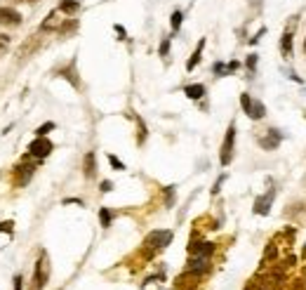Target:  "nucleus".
<instances>
[{"label":"nucleus","mask_w":306,"mask_h":290,"mask_svg":"<svg viewBox=\"0 0 306 290\" xmlns=\"http://www.w3.org/2000/svg\"><path fill=\"white\" fill-rule=\"evenodd\" d=\"M172 243V231L170 229H156L151 234H146L144 238V255L146 257H153L158 250L168 248Z\"/></svg>","instance_id":"f257e3e1"},{"label":"nucleus","mask_w":306,"mask_h":290,"mask_svg":"<svg viewBox=\"0 0 306 290\" xmlns=\"http://www.w3.org/2000/svg\"><path fill=\"white\" fill-rule=\"evenodd\" d=\"M47 278H50V259H47V252H40L38 262H36V271H33V285H31V290H43Z\"/></svg>","instance_id":"f03ea898"},{"label":"nucleus","mask_w":306,"mask_h":290,"mask_svg":"<svg viewBox=\"0 0 306 290\" xmlns=\"http://www.w3.org/2000/svg\"><path fill=\"white\" fill-rule=\"evenodd\" d=\"M233 149H236V123H229V130L222 141V151H219V163L229 165L233 161Z\"/></svg>","instance_id":"7ed1b4c3"},{"label":"nucleus","mask_w":306,"mask_h":290,"mask_svg":"<svg viewBox=\"0 0 306 290\" xmlns=\"http://www.w3.org/2000/svg\"><path fill=\"white\" fill-rule=\"evenodd\" d=\"M240 106H243V111L252 118V120H261V118L266 116V106H264L259 99H252L247 92L240 94Z\"/></svg>","instance_id":"20e7f679"},{"label":"nucleus","mask_w":306,"mask_h":290,"mask_svg":"<svg viewBox=\"0 0 306 290\" xmlns=\"http://www.w3.org/2000/svg\"><path fill=\"white\" fill-rule=\"evenodd\" d=\"M52 151H54V144L47 139V137H36V139L29 144V151H26V154H29L31 158H36V161H45Z\"/></svg>","instance_id":"39448f33"},{"label":"nucleus","mask_w":306,"mask_h":290,"mask_svg":"<svg viewBox=\"0 0 306 290\" xmlns=\"http://www.w3.org/2000/svg\"><path fill=\"white\" fill-rule=\"evenodd\" d=\"M299 24V17H290V22H287V26H285L283 36H280V55L285 57V59H292V38H294V29H297Z\"/></svg>","instance_id":"423d86ee"},{"label":"nucleus","mask_w":306,"mask_h":290,"mask_svg":"<svg viewBox=\"0 0 306 290\" xmlns=\"http://www.w3.org/2000/svg\"><path fill=\"white\" fill-rule=\"evenodd\" d=\"M33 175H36V165L22 158V163L15 165V170H12V180H15V187H26V184L33 180Z\"/></svg>","instance_id":"0eeeda50"},{"label":"nucleus","mask_w":306,"mask_h":290,"mask_svg":"<svg viewBox=\"0 0 306 290\" xmlns=\"http://www.w3.org/2000/svg\"><path fill=\"white\" fill-rule=\"evenodd\" d=\"M189 255L210 259L214 255V243H210V241H196V236H193L191 243H189Z\"/></svg>","instance_id":"6e6552de"},{"label":"nucleus","mask_w":306,"mask_h":290,"mask_svg":"<svg viewBox=\"0 0 306 290\" xmlns=\"http://www.w3.org/2000/svg\"><path fill=\"white\" fill-rule=\"evenodd\" d=\"M275 198V189H268L264 196H259L254 201V215H268L271 212V205H273Z\"/></svg>","instance_id":"1a4fd4ad"},{"label":"nucleus","mask_w":306,"mask_h":290,"mask_svg":"<svg viewBox=\"0 0 306 290\" xmlns=\"http://www.w3.org/2000/svg\"><path fill=\"white\" fill-rule=\"evenodd\" d=\"M19 24H22V15H19L15 8H0V26L15 29Z\"/></svg>","instance_id":"9d476101"},{"label":"nucleus","mask_w":306,"mask_h":290,"mask_svg":"<svg viewBox=\"0 0 306 290\" xmlns=\"http://www.w3.org/2000/svg\"><path fill=\"white\" fill-rule=\"evenodd\" d=\"M278 144H280V132H278L275 127L266 130V137H259V147H261L264 151H273V149H278Z\"/></svg>","instance_id":"9b49d317"},{"label":"nucleus","mask_w":306,"mask_h":290,"mask_svg":"<svg viewBox=\"0 0 306 290\" xmlns=\"http://www.w3.org/2000/svg\"><path fill=\"white\" fill-rule=\"evenodd\" d=\"M186 271H193V274H198V276L207 274V271H210V259L207 257H193L191 255L189 264H186Z\"/></svg>","instance_id":"f8f14e48"},{"label":"nucleus","mask_w":306,"mask_h":290,"mask_svg":"<svg viewBox=\"0 0 306 290\" xmlns=\"http://www.w3.org/2000/svg\"><path fill=\"white\" fill-rule=\"evenodd\" d=\"M83 173L87 180H94L97 177V156H94V151H87L83 158Z\"/></svg>","instance_id":"ddd939ff"},{"label":"nucleus","mask_w":306,"mask_h":290,"mask_svg":"<svg viewBox=\"0 0 306 290\" xmlns=\"http://www.w3.org/2000/svg\"><path fill=\"white\" fill-rule=\"evenodd\" d=\"M61 22H64V19H59V10H52V12L47 15L45 22L40 24V31H43V33H47V31H57V29L61 26Z\"/></svg>","instance_id":"4468645a"},{"label":"nucleus","mask_w":306,"mask_h":290,"mask_svg":"<svg viewBox=\"0 0 306 290\" xmlns=\"http://www.w3.org/2000/svg\"><path fill=\"white\" fill-rule=\"evenodd\" d=\"M61 78H66L73 87H80V80H78V71H76V62H71L69 66H64V69L59 71Z\"/></svg>","instance_id":"2eb2a0df"},{"label":"nucleus","mask_w":306,"mask_h":290,"mask_svg":"<svg viewBox=\"0 0 306 290\" xmlns=\"http://www.w3.org/2000/svg\"><path fill=\"white\" fill-rule=\"evenodd\" d=\"M203 50H205V38H200L198 40V47L193 50V55H191V59L186 62V71H193L196 66L200 64V57H203Z\"/></svg>","instance_id":"dca6fc26"},{"label":"nucleus","mask_w":306,"mask_h":290,"mask_svg":"<svg viewBox=\"0 0 306 290\" xmlns=\"http://www.w3.org/2000/svg\"><path fill=\"white\" fill-rule=\"evenodd\" d=\"M184 94H186L189 99H203V97H205V85H203V83L186 85V87H184Z\"/></svg>","instance_id":"f3484780"},{"label":"nucleus","mask_w":306,"mask_h":290,"mask_svg":"<svg viewBox=\"0 0 306 290\" xmlns=\"http://www.w3.org/2000/svg\"><path fill=\"white\" fill-rule=\"evenodd\" d=\"M83 8V5H80V0H59V12L61 15H76L78 10Z\"/></svg>","instance_id":"a211bd4d"},{"label":"nucleus","mask_w":306,"mask_h":290,"mask_svg":"<svg viewBox=\"0 0 306 290\" xmlns=\"http://www.w3.org/2000/svg\"><path fill=\"white\" fill-rule=\"evenodd\" d=\"M76 29H78L76 19H64V22H61V26L57 29V33H59V36H69V33H73Z\"/></svg>","instance_id":"6ab92c4d"},{"label":"nucleus","mask_w":306,"mask_h":290,"mask_svg":"<svg viewBox=\"0 0 306 290\" xmlns=\"http://www.w3.org/2000/svg\"><path fill=\"white\" fill-rule=\"evenodd\" d=\"M182 22H184V12L182 10H175L172 17H170V26H172V33H177L182 29Z\"/></svg>","instance_id":"aec40b11"},{"label":"nucleus","mask_w":306,"mask_h":290,"mask_svg":"<svg viewBox=\"0 0 306 290\" xmlns=\"http://www.w3.org/2000/svg\"><path fill=\"white\" fill-rule=\"evenodd\" d=\"M99 222H101V227L108 229L111 227V222H113V212L108 210V208H101L99 210Z\"/></svg>","instance_id":"412c9836"},{"label":"nucleus","mask_w":306,"mask_h":290,"mask_svg":"<svg viewBox=\"0 0 306 290\" xmlns=\"http://www.w3.org/2000/svg\"><path fill=\"white\" fill-rule=\"evenodd\" d=\"M146 134H148V132H146L144 120H141V118H137V144H139V147L146 141Z\"/></svg>","instance_id":"4be33fe9"},{"label":"nucleus","mask_w":306,"mask_h":290,"mask_svg":"<svg viewBox=\"0 0 306 290\" xmlns=\"http://www.w3.org/2000/svg\"><path fill=\"white\" fill-rule=\"evenodd\" d=\"M54 127H57V125H54L52 120H47V123H43V125L36 130V137H47V132H52Z\"/></svg>","instance_id":"5701e85b"},{"label":"nucleus","mask_w":306,"mask_h":290,"mask_svg":"<svg viewBox=\"0 0 306 290\" xmlns=\"http://www.w3.org/2000/svg\"><path fill=\"white\" fill-rule=\"evenodd\" d=\"M212 71L217 73V76H229V64H222V62H217L212 66Z\"/></svg>","instance_id":"b1692460"},{"label":"nucleus","mask_w":306,"mask_h":290,"mask_svg":"<svg viewBox=\"0 0 306 290\" xmlns=\"http://www.w3.org/2000/svg\"><path fill=\"white\" fill-rule=\"evenodd\" d=\"M8 47H10V36L8 33H0V57L8 52Z\"/></svg>","instance_id":"393cba45"},{"label":"nucleus","mask_w":306,"mask_h":290,"mask_svg":"<svg viewBox=\"0 0 306 290\" xmlns=\"http://www.w3.org/2000/svg\"><path fill=\"white\" fill-rule=\"evenodd\" d=\"M257 59H259L257 55H247V59H245V66H247L250 73H254V69H257Z\"/></svg>","instance_id":"a878e982"},{"label":"nucleus","mask_w":306,"mask_h":290,"mask_svg":"<svg viewBox=\"0 0 306 290\" xmlns=\"http://www.w3.org/2000/svg\"><path fill=\"white\" fill-rule=\"evenodd\" d=\"M170 43H172L170 38H163L161 50H158V55H161V57H168V55H170Z\"/></svg>","instance_id":"bb28decb"},{"label":"nucleus","mask_w":306,"mask_h":290,"mask_svg":"<svg viewBox=\"0 0 306 290\" xmlns=\"http://www.w3.org/2000/svg\"><path fill=\"white\" fill-rule=\"evenodd\" d=\"M108 163H111V168H113V170H125L122 161H118V158H115L113 154H108Z\"/></svg>","instance_id":"cd10ccee"},{"label":"nucleus","mask_w":306,"mask_h":290,"mask_svg":"<svg viewBox=\"0 0 306 290\" xmlns=\"http://www.w3.org/2000/svg\"><path fill=\"white\" fill-rule=\"evenodd\" d=\"M165 205H172L175 203V187H165Z\"/></svg>","instance_id":"c85d7f7f"},{"label":"nucleus","mask_w":306,"mask_h":290,"mask_svg":"<svg viewBox=\"0 0 306 290\" xmlns=\"http://www.w3.org/2000/svg\"><path fill=\"white\" fill-rule=\"evenodd\" d=\"M99 191H101V194H108V191H113V182L104 180V182L99 184Z\"/></svg>","instance_id":"c756f323"},{"label":"nucleus","mask_w":306,"mask_h":290,"mask_svg":"<svg viewBox=\"0 0 306 290\" xmlns=\"http://www.w3.org/2000/svg\"><path fill=\"white\" fill-rule=\"evenodd\" d=\"M224 180H226V175H222V177H219V180L214 182V187H212V196H217V194H219V189H222Z\"/></svg>","instance_id":"7c9ffc66"},{"label":"nucleus","mask_w":306,"mask_h":290,"mask_svg":"<svg viewBox=\"0 0 306 290\" xmlns=\"http://www.w3.org/2000/svg\"><path fill=\"white\" fill-rule=\"evenodd\" d=\"M113 29H115V33H118V36H120V40H125V38H127V33H125V29H122L120 24H115Z\"/></svg>","instance_id":"2f4dec72"},{"label":"nucleus","mask_w":306,"mask_h":290,"mask_svg":"<svg viewBox=\"0 0 306 290\" xmlns=\"http://www.w3.org/2000/svg\"><path fill=\"white\" fill-rule=\"evenodd\" d=\"M245 290H266V288H264V285H259V283H252V281H250L247 285H245Z\"/></svg>","instance_id":"473e14b6"},{"label":"nucleus","mask_w":306,"mask_h":290,"mask_svg":"<svg viewBox=\"0 0 306 290\" xmlns=\"http://www.w3.org/2000/svg\"><path fill=\"white\" fill-rule=\"evenodd\" d=\"M22 283H24L22 274H17V276H15V290H22Z\"/></svg>","instance_id":"72a5a7b5"},{"label":"nucleus","mask_w":306,"mask_h":290,"mask_svg":"<svg viewBox=\"0 0 306 290\" xmlns=\"http://www.w3.org/2000/svg\"><path fill=\"white\" fill-rule=\"evenodd\" d=\"M17 3H31V5H36L38 0H17Z\"/></svg>","instance_id":"f704fd0d"},{"label":"nucleus","mask_w":306,"mask_h":290,"mask_svg":"<svg viewBox=\"0 0 306 290\" xmlns=\"http://www.w3.org/2000/svg\"><path fill=\"white\" fill-rule=\"evenodd\" d=\"M304 52H306V40H304Z\"/></svg>","instance_id":"c9c22d12"}]
</instances>
